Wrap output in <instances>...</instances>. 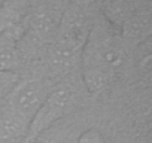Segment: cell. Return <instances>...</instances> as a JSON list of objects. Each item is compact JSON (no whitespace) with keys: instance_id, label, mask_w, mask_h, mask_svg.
Segmentation results:
<instances>
[{"instance_id":"cell-9","label":"cell","mask_w":152,"mask_h":143,"mask_svg":"<svg viewBox=\"0 0 152 143\" xmlns=\"http://www.w3.org/2000/svg\"><path fill=\"white\" fill-rule=\"evenodd\" d=\"M18 82L17 72H0V107L5 103L8 94Z\"/></svg>"},{"instance_id":"cell-6","label":"cell","mask_w":152,"mask_h":143,"mask_svg":"<svg viewBox=\"0 0 152 143\" xmlns=\"http://www.w3.org/2000/svg\"><path fill=\"white\" fill-rule=\"evenodd\" d=\"M30 121L11 107H0V143H21Z\"/></svg>"},{"instance_id":"cell-5","label":"cell","mask_w":152,"mask_h":143,"mask_svg":"<svg viewBox=\"0 0 152 143\" xmlns=\"http://www.w3.org/2000/svg\"><path fill=\"white\" fill-rule=\"evenodd\" d=\"M21 31L17 26H9L0 34V72H17L20 66Z\"/></svg>"},{"instance_id":"cell-11","label":"cell","mask_w":152,"mask_h":143,"mask_svg":"<svg viewBox=\"0 0 152 143\" xmlns=\"http://www.w3.org/2000/svg\"><path fill=\"white\" fill-rule=\"evenodd\" d=\"M103 0H72V5L81 8L82 11H87V9H91V8H100Z\"/></svg>"},{"instance_id":"cell-4","label":"cell","mask_w":152,"mask_h":143,"mask_svg":"<svg viewBox=\"0 0 152 143\" xmlns=\"http://www.w3.org/2000/svg\"><path fill=\"white\" fill-rule=\"evenodd\" d=\"M51 5L39 6L30 18L28 23V34L37 42H46L57 34L61 14Z\"/></svg>"},{"instance_id":"cell-7","label":"cell","mask_w":152,"mask_h":143,"mask_svg":"<svg viewBox=\"0 0 152 143\" xmlns=\"http://www.w3.org/2000/svg\"><path fill=\"white\" fill-rule=\"evenodd\" d=\"M100 9L103 17L113 28L116 34H119L122 26L140 9H137L130 0H103Z\"/></svg>"},{"instance_id":"cell-2","label":"cell","mask_w":152,"mask_h":143,"mask_svg":"<svg viewBox=\"0 0 152 143\" xmlns=\"http://www.w3.org/2000/svg\"><path fill=\"white\" fill-rule=\"evenodd\" d=\"M73 100H75V88L70 84L64 82L60 84L58 87L51 88L46 98L33 115L21 143H36L39 136L46 128H49L54 122H57L58 119H61L64 115L69 113Z\"/></svg>"},{"instance_id":"cell-10","label":"cell","mask_w":152,"mask_h":143,"mask_svg":"<svg viewBox=\"0 0 152 143\" xmlns=\"http://www.w3.org/2000/svg\"><path fill=\"white\" fill-rule=\"evenodd\" d=\"M76 143H106V140H104L103 134L99 130L90 128V130H85L79 136V139H78Z\"/></svg>"},{"instance_id":"cell-8","label":"cell","mask_w":152,"mask_h":143,"mask_svg":"<svg viewBox=\"0 0 152 143\" xmlns=\"http://www.w3.org/2000/svg\"><path fill=\"white\" fill-rule=\"evenodd\" d=\"M119 36L125 40H134V42H143L145 39H149L151 36V15L149 9H140L137 11L121 28Z\"/></svg>"},{"instance_id":"cell-3","label":"cell","mask_w":152,"mask_h":143,"mask_svg":"<svg viewBox=\"0 0 152 143\" xmlns=\"http://www.w3.org/2000/svg\"><path fill=\"white\" fill-rule=\"evenodd\" d=\"M51 90L40 79H28L24 82H17L5 100V106L11 107L21 116L31 121L33 115L39 106L46 98Z\"/></svg>"},{"instance_id":"cell-12","label":"cell","mask_w":152,"mask_h":143,"mask_svg":"<svg viewBox=\"0 0 152 143\" xmlns=\"http://www.w3.org/2000/svg\"><path fill=\"white\" fill-rule=\"evenodd\" d=\"M9 26H12V24L9 23V20H8V18H5V15L0 14V34H2V31H3L5 28H8Z\"/></svg>"},{"instance_id":"cell-1","label":"cell","mask_w":152,"mask_h":143,"mask_svg":"<svg viewBox=\"0 0 152 143\" xmlns=\"http://www.w3.org/2000/svg\"><path fill=\"white\" fill-rule=\"evenodd\" d=\"M91 26L85 11L70 5L61 14L55 43L51 49V64L55 70H64L72 66L90 36Z\"/></svg>"}]
</instances>
